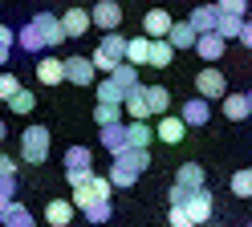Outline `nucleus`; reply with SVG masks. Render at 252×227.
I'll return each instance as SVG.
<instances>
[{
    "label": "nucleus",
    "mask_w": 252,
    "mask_h": 227,
    "mask_svg": "<svg viewBox=\"0 0 252 227\" xmlns=\"http://www.w3.org/2000/svg\"><path fill=\"white\" fill-rule=\"evenodd\" d=\"M8 174H17V162H12L8 154H0V178H8Z\"/></svg>",
    "instance_id": "obj_41"
},
{
    "label": "nucleus",
    "mask_w": 252,
    "mask_h": 227,
    "mask_svg": "<svg viewBox=\"0 0 252 227\" xmlns=\"http://www.w3.org/2000/svg\"><path fill=\"white\" fill-rule=\"evenodd\" d=\"M0 191H4V195H17V174H8V178H0Z\"/></svg>",
    "instance_id": "obj_43"
},
{
    "label": "nucleus",
    "mask_w": 252,
    "mask_h": 227,
    "mask_svg": "<svg viewBox=\"0 0 252 227\" xmlns=\"http://www.w3.org/2000/svg\"><path fill=\"white\" fill-rule=\"evenodd\" d=\"M236 41L252 49V21H248V16H244V25H240V37H236Z\"/></svg>",
    "instance_id": "obj_42"
},
{
    "label": "nucleus",
    "mask_w": 252,
    "mask_h": 227,
    "mask_svg": "<svg viewBox=\"0 0 252 227\" xmlns=\"http://www.w3.org/2000/svg\"><path fill=\"white\" fill-rule=\"evenodd\" d=\"M90 12L86 8H69L65 16H61V28H65V37H86V32H90Z\"/></svg>",
    "instance_id": "obj_24"
},
{
    "label": "nucleus",
    "mask_w": 252,
    "mask_h": 227,
    "mask_svg": "<svg viewBox=\"0 0 252 227\" xmlns=\"http://www.w3.org/2000/svg\"><path fill=\"white\" fill-rule=\"evenodd\" d=\"M94 77H98V69H94L90 57H69L65 61V81L69 85H94Z\"/></svg>",
    "instance_id": "obj_11"
},
{
    "label": "nucleus",
    "mask_w": 252,
    "mask_h": 227,
    "mask_svg": "<svg viewBox=\"0 0 252 227\" xmlns=\"http://www.w3.org/2000/svg\"><path fill=\"white\" fill-rule=\"evenodd\" d=\"M195 93H199V97H224V93H228L224 73H220L216 65H203V69L195 73Z\"/></svg>",
    "instance_id": "obj_7"
},
{
    "label": "nucleus",
    "mask_w": 252,
    "mask_h": 227,
    "mask_svg": "<svg viewBox=\"0 0 252 227\" xmlns=\"http://www.w3.org/2000/svg\"><path fill=\"white\" fill-rule=\"evenodd\" d=\"M33 69H37L41 85H61V81H65V61H57V57H41Z\"/></svg>",
    "instance_id": "obj_14"
},
{
    "label": "nucleus",
    "mask_w": 252,
    "mask_h": 227,
    "mask_svg": "<svg viewBox=\"0 0 252 227\" xmlns=\"http://www.w3.org/2000/svg\"><path fill=\"white\" fill-rule=\"evenodd\" d=\"M171 61H175V49H171V41H167V37L151 41V57H147V65H151V69H167Z\"/></svg>",
    "instance_id": "obj_26"
},
{
    "label": "nucleus",
    "mask_w": 252,
    "mask_h": 227,
    "mask_svg": "<svg viewBox=\"0 0 252 227\" xmlns=\"http://www.w3.org/2000/svg\"><path fill=\"white\" fill-rule=\"evenodd\" d=\"M33 28L41 32L45 49H57L61 41H65V28H61V16H53V12H37V16H33Z\"/></svg>",
    "instance_id": "obj_8"
},
{
    "label": "nucleus",
    "mask_w": 252,
    "mask_h": 227,
    "mask_svg": "<svg viewBox=\"0 0 252 227\" xmlns=\"http://www.w3.org/2000/svg\"><path fill=\"white\" fill-rule=\"evenodd\" d=\"M49 146H53V138H49V130H45V126H25L21 130V162L41 167V162L49 158Z\"/></svg>",
    "instance_id": "obj_2"
},
{
    "label": "nucleus",
    "mask_w": 252,
    "mask_h": 227,
    "mask_svg": "<svg viewBox=\"0 0 252 227\" xmlns=\"http://www.w3.org/2000/svg\"><path fill=\"white\" fill-rule=\"evenodd\" d=\"M143 102L151 110V118H159V114L171 110V93H167V85H143Z\"/></svg>",
    "instance_id": "obj_23"
},
{
    "label": "nucleus",
    "mask_w": 252,
    "mask_h": 227,
    "mask_svg": "<svg viewBox=\"0 0 252 227\" xmlns=\"http://www.w3.org/2000/svg\"><path fill=\"white\" fill-rule=\"evenodd\" d=\"M220 110H224V118H228V122H244V118H252V110H248V97H244V93H224Z\"/></svg>",
    "instance_id": "obj_25"
},
{
    "label": "nucleus",
    "mask_w": 252,
    "mask_h": 227,
    "mask_svg": "<svg viewBox=\"0 0 252 227\" xmlns=\"http://www.w3.org/2000/svg\"><path fill=\"white\" fill-rule=\"evenodd\" d=\"M90 174H94V150L90 146H69L65 150V178H69V187H82Z\"/></svg>",
    "instance_id": "obj_4"
},
{
    "label": "nucleus",
    "mask_w": 252,
    "mask_h": 227,
    "mask_svg": "<svg viewBox=\"0 0 252 227\" xmlns=\"http://www.w3.org/2000/svg\"><path fill=\"white\" fill-rule=\"evenodd\" d=\"M248 122H252V118H248Z\"/></svg>",
    "instance_id": "obj_50"
},
{
    "label": "nucleus",
    "mask_w": 252,
    "mask_h": 227,
    "mask_svg": "<svg viewBox=\"0 0 252 227\" xmlns=\"http://www.w3.org/2000/svg\"><path fill=\"white\" fill-rule=\"evenodd\" d=\"M4 134H8V126H4V118H0V146H4Z\"/></svg>",
    "instance_id": "obj_46"
},
{
    "label": "nucleus",
    "mask_w": 252,
    "mask_h": 227,
    "mask_svg": "<svg viewBox=\"0 0 252 227\" xmlns=\"http://www.w3.org/2000/svg\"><path fill=\"white\" fill-rule=\"evenodd\" d=\"M0 45H4V49H12V45H17V28L0 25Z\"/></svg>",
    "instance_id": "obj_40"
},
{
    "label": "nucleus",
    "mask_w": 252,
    "mask_h": 227,
    "mask_svg": "<svg viewBox=\"0 0 252 227\" xmlns=\"http://www.w3.org/2000/svg\"><path fill=\"white\" fill-rule=\"evenodd\" d=\"M179 207L187 211V215H191V223H195V227H203V223H212L216 199H212V191H208V187H199V191H191V195H187Z\"/></svg>",
    "instance_id": "obj_6"
},
{
    "label": "nucleus",
    "mask_w": 252,
    "mask_h": 227,
    "mask_svg": "<svg viewBox=\"0 0 252 227\" xmlns=\"http://www.w3.org/2000/svg\"><path fill=\"white\" fill-rule=\"evenodd\" d=\"M106 77L114 81V85H118L122 93H130V89H138V85H143V81H138V65H130V61H118V65H114V69H110Z\"/></svg>",
    "instance_id": "obj_15"
},
{
    "label": "nucleus",
    "mask_w": 252,
    "mask_h": 227,
    "mask_svg": "<svg viewBox=\"0 0 252 227\" xmlns=\"http://www.w3.org/2000/svg\"><path fill=\"white\" fill-rule=\"evenodd\" d=\"M155 138L167 142V146H175L187 138V122L183 118H171V114H159V122H155Z\"/></svg>",
    "instance_id": "obj_10"
},
{
    "label": "nucleus",
    "mask_w": 252,
    "mask_h": 227,
    "mask_svg": "<svg viewBox=\"0 0 252 227\" xmlns=\"http://www.w3.org/2000/svg\"><path fill=\"white\" fill-rule=\"evenodd\" d=\"M232 195H236V199H252V167L232 174Z\"/></svg>",
    "instance_id": "obj_34"
},
{
    "label": "nucleus",
    "mask_w": 252,
    "mask_h": 227,
    "mask_svg": "<svg viewBox=\"0 0 252 227\" xmlns=\"http://www.w3.org/2000/svg\"><path fill=\"white\" fill-rule=\"evenodd\" d=\"M122 114H126V122H147V118H151V110H147V102H143V85L122 97Z\"/></svg>",
    "instance_id": "obj_19"
},
{
    "label": "nucleus",
    "mask_w": 252,
    "mask_h": 227,
    "mask_svg": "<svg viewBox=\"0 0 252 227\" xmlns=\"http://www.w3.org/2000/svg\"><path fill=\"white\" fill-rule=\"evenodd\" d=\"M203 227H220V223H203Z\"/></svg>",
    "instance_id": "obj_48"
},
{
    "label": "nucleus",
    "mask_w": 252,
    "mask_h": 227,
    "mask_svg": "<svg viewBox=\"0 0 252 227\" xmlns=\"http://www.w3.org/2000/svg\"><path fill=\"white\" fill-rule=\"evenodd\" d=\"M94 122H98V130H102V126H114V122H122V106L98 102V106H94Z\"/></svg>",
    "instance_id": "obj_32"
},
{
    "label": "nucleus",
    "mask_w": 252,
    "mask_h": 227,
    "mask_svg": "<svg viewBox=\"0 0 252 227\" xmlns=\"http://www.w3.org/2000/svg\"><path fill=\"white\" fill-rule=\"evenodd\" d=\"M191 49H195V53L208 61V65H216L220 57H224V37H220V32H199Z\"/></svg>",
    "instance_id": "obj_12"
},
{
    "label": "nucleus",
    "mask_w": 252,
    "mask_h": 227,
    "mask_svg": "<svg viewBox=\"0 0 252 227\" xmlns=\"http://www.w3.org/2000/svg\"><path fill=\"white\" fill-rule=\"evenodd\" d=\"M248 227H252V219H248Z\"/></svg>",
    "instance_id": "obj_49"
},
{
    "label": "nucleus",
    "mask_w": 252,
    "mask_h": 227,
    "mask_svg": "<svg viewBox=\"0 0 252 227\" xmlns=\"http://www.w3.org/2000/svg\"><path fill=\"white\" fill-rule=\"evenodd\" d=\"M8 53H12V49H4V45H0V69L8 65Z\"/></svg>",
    "instance_id": "obj_44"
},
{
    "label": "nucleus",
    "mask_w": 252,
    "mask_h": 227,
    "mask_svg": "<svg viewBox=\"0 0 252 227\" xmlns=\"http://www.w3.org/2000/svg\"><path fill=\"white\" fill-rule=\"evenodd\" d=\"M122 97H126V93H122V89H118V85H114V81H110V77H106L102 85H98V102H110V106H122Z\"/></svg>",
    "instance_id": "obj_36"
},
{
    "label": "nucleus",
    "mask_w": 252,
    "mask_h": 227,
    "mask_svg": "<svg viewBox=\"0 0 252 227\" xmlns=\"http://www.w3.org/2000/svg\"><path fill=\"white\" fill-rule=\"evenodd\" d=\"M82 215L94 223V227H102V223H110V215H114V207H110V199H102V203H90V207H82Z\"/></svg>",
    "instance_id": "obj_33"
},
{
    "label": "nucleus",
    "mask_w": 252,
    "mask_h": 227,
    "mask_svg": "<svg viewBox=\"0 0 252 227\" xmlns=\"http://www.w3.org/2000/svg\"><path fill=\"white\" fill-rule=\"evenodd\" d=\"M147 57H151V37L126 41V61H130V65H147Z\"/></svg>",
    "instance_id": "obj_29"
},
{
    "label": "nucleus",
    "mask_w": 252,
    "mask_h": 227,
    "mask_svg": "<svg viewBox=\"0 0 252 227\" xmlns=\"http://www.w3.org/2000/svg\"><path fill=\"white\" fill-rule=\"evenodd\" d=\"M98 134H102V150H110V154H122L126 146H130V142H126V122H114V126H102Z\"/></svg>",
    "instance_id": "obj_17"
},
{
    "label": "nucleus",
    "mask_w": 252,
    "mask_h": 227,
    "mask_svg": "<svg viewBox=\"0 0 252 227\" xmlns=\"http://www.w3.org/2000/svg\"><path fill=\"white\" fill-rule=\"evenodd\" d=\"M216 8L228 16H248V0H216Z\"/></svg>",
    "instance_id": "obj_38"
},
{
    "label": "nucleus",
    "mask_w": 252,
    "mask_h": 227,
    "mask_svg": "<svg viewBox=\"0 0 252 227\" xmlns=\"http://www.w3.org/2000/svg\"><path fill=\"white\" fill-rule=\"evenodd\" d=\"M0 227H37V219H33V211H29L25 203L12 199V203L4 207V215H0Z\"/></svg>",
    "instance_id": "obj_18"
},
{
    "label": "nucleus",
    "mask_w": 252,
    "mask_h": 227,
    "mask_svg": "<svg viewBox=\"0 0 252 227\" xmlns=\"http://www.w3.org/2000/svg\"><path fill=\"white\" fill-rule=\"evenodd\" d=\"M73 211L77 207L69 199H53L49 207H45V223H49V227H69L73 223Z\"/></svg>",
    "instance_id": "obj_21"
},
{
    "label": "nucleus",
    "mask_w": 252,
    "mask_h": 227,
    "mask_svg": "<svg viewBox=\"0 0 252 227\" xmlns=\"http://www.w3.org/2000/svg\"><path fill=\"white\" fill-rule=\"evenodd\" d=\"M240 25H244V16H228V12H220V21H216V32L220 37H240Z\"/></svg>",
    "instance_id": "obj_35"
},
{
    "label": "nucleus",
    "mask_w": 252,
    "mask_h": 227,
    "mask_svg": "<svg viewBox=\"0 0 252 227\" xmlns=\"http://www.w3.org/2000/svg\"><path fill=\"white\" fill-rule=\"evenodd\" d=\"M90 21L98 28H106V32H114L122 25V4H118V0H98V4L90 8Z\"/></svg>",
    "instance_id": "obj_9"
},
{
    "label": "nucleus",
    "mask_w": 252,
    "mask_h": 227,
    "mask_svg": "<svg viewBox=\"0 0 252 227\" xmlns=\"http://www.w3.org/2000/svg\"><path fill=\"white\" fill-rule=\"evenodd\" d=\"M167 223H171V227H195L191 215H187L183 207H171V211H167Z\"/></svg>",
    "instance_id": "obj_39"
},
{
    "label": "nucleus",
    "mask_w": 252,
    "mask_h": 227,
    "mask_svg": "<svg viewBox=\"0 0 252 227\" xmlns=\"http://www.w3.org/2000/svg\"><path fill=\"white\" fill-rule=\"evenodd\" d=\"M151 167V150L147 146H126L122 154H114V162H110V187H134V178L143 174Z\"/></svg>",
    "instance_id": "obj_1"
},
{
    "label": "nucleus",
    "mask_w": 252,
    "mask_h": 227,
    "mask_svg": "<svg viewBox=\"0 0 252 227\" xmlns=\"http://www.w3.org/2000/svg\"><path fill=\"white\" fill-rule=\"evenodd\" d=\"M179 118L187 122V130L191 126H208V118H212V106H208V97H191V102L183 106V114Z\"/></svg>",
    "instance_id": "obj_20"
},
{
    "label": "nucleus",
    "mask_w": 252,
    "mask_h": 227,
    "mask_svg": "<svg viewBox=\"0 0 252 227\" xmlns=\"http://www.w3.org/2000/svg\"><path fill=\"white\" fill-rule=\"evenodd\" d=\"M216 21H220L216 4H199V8H191V16H187V25H191L195 32H216Z\"/></svg>",
    "instance_id": "obj_22"
},
{
    "label": "nucleus",
    "mask_w": 252,
    "mask_h": 227,
    "mask_svg": "<svg viewBox=\"0 0 252 227\" xmlns=\"http://www.w3.org/2000/svg\"><path fill=\"white\" fill-rule=\"evenodd\" d=\"M195 37H199V32L187 25V21H175V25H171V32H167L171 49H191V45H195Z\"/></svg>",
    "instance_id": "obj_27"
},
{
    "label": "nucleus",
    "mask_w": 252,
    "mask_h": 227,
    "mask_svg": "<svg viewBox=\"0 0 252 227\" xmlns=\"http://www.w3.org/2000/svg\"><path fill=\"white\" fill-rule=\"evenodd\" d=\"M17 89H21V81H17V73H8V69H4V73H0V102H8V97L17 93Z\"/></svg>",
    "instance_id": "obj_37"
},
{
    "label": "nucleus",
    "mask_w": 252,
    "mask_h": 227,
    "mask_svg": "<svg viewBox=\"0 0 252 227\" xmlns=\"http://www.w3.org/2000/svg\"><path fill=\"white\" fill-rule=\"evenodd\" d=\"M171 25H175V21H171V16H167V8H151V12L143 16V32H147L151 41L167 37V32H171Z\"/></svg>",
    "instance_id": "obj_16"
},
{
    "label": "nucleus",
    "mask_w": 252,
    "mask_h": 227,
    "mask_svg": "<svg viewBox=\"0 0 252 227\" xmlns=\"http://www.w3.org/2000/svg\"><path fill=\"white\" fill-rule=\"evenodd\" d=\"M12 203V195H4V191H0V215H4V207Z\"/></svg>",
    "instance_id": "obj_45"
},
{
    "label": "nucleus",
    "mask_w": 252,
    "mask_h": 227,
    "mask_svg": "<svg viewBox=\"0 0 252 227\" xmlns=\"http://www.w3.org/2000/svg\"><path fill=\"white\" fill-rule=\"evenodd\" d=\"M244 97H248V110H252V89H248V93H244Z\"/></svg>",
    "instance_id": "obj_47"
},
{
    "label": "nucleus",
    "mask_w": 252,
    "mask_h": 227,
    "mask_svg": "<svg viewBox=\"0 0 252 227\" xmlns=\"http://www.w3.org/2000/svg\"><path fill=\"white\" fill-rule=\"evenodd\" d=\"M151 138H155V126H147V122H126V142H130V146H151Z\"/></svg>",
    "instance_id": "obj_30"
},
{
    "label": "nucleus",
    "mask_w": 252,
    "mask_h": 227,
    "mask_svg": "<svg viewBox=\"0 0 252 227\" xmlns=\"http://www.w3.org/2000/svg\"><path fill=\"white\" fill-rule=\"evenodd\" d=\"M90 61H94V69H98V73H110L118 61H126V37H122V32H106L102 45L90 53Z\"/></svg>",
    "instance_id": "obj_3"
},
{
    "label": "nucleus",
    "mask_w": 252,
    "mask_h": 227,
    "mask_svg": "<svg viewBox=\"0 0 252 227\" xmlns=\"http://www.w3.org/2000/svg\"><path fill=\"white\" fill-rule=\"evenodd\" d=\"M69 191H73V195H69V203H73L77 211H82V207H90V203H102V199H110V191H114V187H110V178H102V174H90L82 187H69Z\"/></svg>",
    "instance_id": "obj_5"
},
{
    "label": "nucleus",
    "mask_w": 252,
    "mask_h": 227,
    "mask_svg": "<svg viewBox=\"0 0 252 227\" xmlns=\"http://www.w3.org/2000/svg\"><path fill=\"white\" fill-rule=\"evenodd\" d=\"M175 187L179 191H199V187H208V174H203L199 162H183L175 170Z\"/></svg>",
    "instance_id": "obj_13"
},
{
    "label": "nucleus",
    "mask_w": 252,
    "mask_h": 227,
    "mask_svg": "<svg viewBox=\"0 0 252 227\" xmlns=\"http://www.w3.org/2000/svg\"><path fill=\"white\" fill-rule=\"evenodd\" d=\"M17 45L25 49V53H33V57H37V53H45V41H41V32L33 28V21H29L25 28H17Z\"/></svg>",
    "instance_id": "obj_28"
},
{
    "label": "nucleus",
    "mask_w": 252,
    "mask_h": 227,
    "mask_svg": "<svg viewBox=\"0 0 252 227\" xmlns=\"http://www.w3.org/2000/svg\"><path fill=\"white\" fill-rule=\"evenodd\" d=\"M33 106H37V93H33V89H25V85L8 97V110H12V114H33Z\"/></svg>",
    "instance_id": "obj_31"
}]
</instances>
